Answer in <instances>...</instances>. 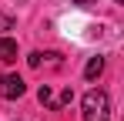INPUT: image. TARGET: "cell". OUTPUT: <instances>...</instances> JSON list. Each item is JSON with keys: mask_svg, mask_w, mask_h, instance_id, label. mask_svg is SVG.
<instances>
[{"mask_svg": "<svg viewBox=\"0 0 124 121\" xmlns=\"http://www.w3.org/2000/svg\"><path fill=\"white\" fill-rule=\"evenodd\" d=\"M107 111H111V98L101 87H91L84 94V121H107Z\"/></svg>", "mask_w": 124, "mask_h": 121, "instance_id": "6da1fadb", "label": "cell"}, {"mask_svg": "<svg viewBox=\"0 0 124 121\" xmlns=\"http://www.w3.org/2000/svg\"><path fill=\"white\" fill-rule=\"evenodd\" d=\"M23 91H27V84H23L20 74H3V78H0V94L7 101H17Z\"/></svg>", "mask_w": 124, "mask_h": 121, "instance_id": "7a4b0ae2", "label": "cell"}, {"mask_svg": "<svg viewBox=\"0 0 124 121\" xmlns=\"http://www.w3.org/2000/svg\"><path fill=\"white\" fill-rule=\"evenodd\" d=\"M0 60H3V64H10V60H17V40H10L7 34L0 37Z\"/></svg>", "mask_w": 124, "mask_h": 121, "instance_id": "3957f363", "label": "cell"}, {"mask_svg": "<svg viewBox=\"0 0 124 121\" xmlns=\"http://www.w3.org/2000/svg\"><path fill=\"white\" fill-rule=\"evenodd\" d=\"M101 74H104V57H91L87 67H84V78H87V81H97Z\"/></svg>", "mask_w": 124, "mask_h": 121, "instance_id": "277c9868", "label": "cell"}, {"mask_svg": "<svg viewBox=\"0 0 124 121\" xmlns=\"http://www.w3.org/2000/svg\"><path fill=\"white\" fill-rule=\"evenodd\" d=\"M37 98H40V104L54 108V91H50V84H40V87H37Z\"/></svg>", "mask_w": 124, "mask_h": 121, "instance_id": "5b68a950", "label": "cell"}, {"mask_svg": "<svg viewBox=\"0 0 124 121\" xmlns=\"http://www.w3.org/2000/svg\"><path fill=\"white\" fill-rule=\"evenodd\" d=\"M70 101H74V91H70V87H64V91H61V98L54 101V108H64V104H70Z\"/></svg>", "mask_w": 124, "mask_h": 121, "instance_id": "8992f818", "label": "cell"}, {"mask_svg": "<svg viewBox=\"0 0 124 121\" xmlns=\"http://www.w3.org/2000/svg\"><path fill=\"white\" fill-rule=\"evenodd\" d=\"M7 30H14V17L0 14V34H7Z\"/></svg>", "mask_w": 124, "mask_h": 121, "instance_id": "52a82bcc", "label": "cell"}, {"mask_svg": "<svg viewBox=\"0 0 124 121\" xmlns=\"http://www.w3.org/2000/svg\"><path fill=\"white\" fill-rule=\"evenodd\" d=\"M40 60H44V54H40V51H34V54L27 57V64H30V67H40Z\"/></svg>", "mask_w": 124, "mask_h": 121, "instance_id": "ba28073f", "label": "cell"}, {"mask_svg": "<svg viewBox=\"0 0 124 121\" xmlns=\"http://www.w3.org/2000/svg\"><path fill=\"white\" fill-rule=\"evenodd\" d=\"M74 3H77V7H94L97 0H74Z\"/></svg>", "mask_w": 124, "mask_h": 121, "instance_id": "9c48e42d", "label": "cell"}, {"mask_svg": "<svg viewBox=\"0 0 124 121\" xmlns=\"http://www.w3.org/2000/svg\"><path fill=\"white\" fill-rule=\"evenodd\" d=\"M114 3H124V0H114Z\"/></svg>", "mask_w": 124, "mask_h": 121, "instance_id": "30bf717a", "label": "cell"}]
</instances>
